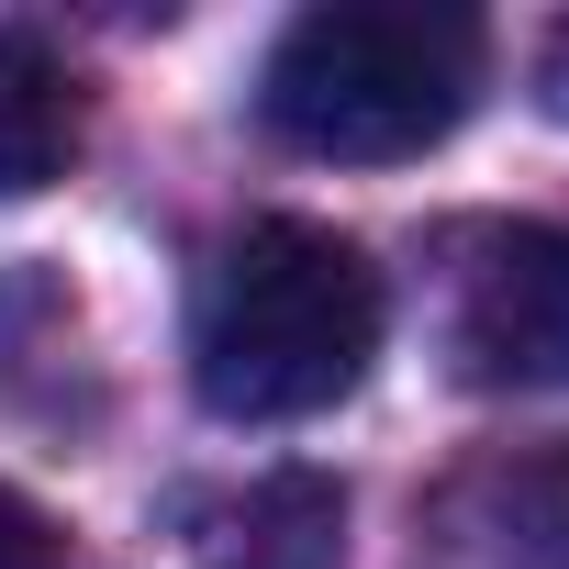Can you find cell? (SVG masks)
<instances>
[{"label":"cell","mask_w":569,"mask_h":569,"mask_svg":"<svg viewBox=\"0 0 569 569\" xmlns=\"http://www.w3.org/2000/svg\"><path fill=\"white\" fill-rule=\"evenodd\" d=\"M536 101L569 123V23H558V34H547V57H536Z\"/></svg>","instance_id":"obj_8"},{"label":"cell","mask_w":569,"mask_h":569,"mask_svg":"<svg viewBox=\"0 0 569 569\" xmlns=\"http://www.w3.org/2000/svg\"><path fill=\"white\" fill-rule=\"evenodd\" d=\"M0 569H68V536L46 502H23L12 480H0Z\"/></svg>","instance_id":"obj_7"},{"label":"cell","mask_w":569,"mask_h":569,"mask_svg":"<svg viewBox=\"0 0 569 569\" xmlns=\"http://www.w3.org/2000/svg\"><path fill=\"white\" fill-rule=\"evenodd\" d=\"M79 146H90V101H79L68 57L0 23V201L57 190L79 168Z\"/></svg>","instance_id":"obj_4"},{"label":"cell","mask_w":569,"mask_h":569,"mask_svg":"<svg viewBox=\"0 0 569 569\" xmlns=\"http://www.w3.org/2000/svg\"><path fill=\"white\" fill-rule=\"evenodd\" d=\"M491 536H502V569H569V447L491 480Z\"/></svg>","instance_id":"obj_6"},{"label":"cell","mask_w":569,"mask_h":569,"mask_svg":"<svg viewBox=\"0 0 569 569\" xmlns=\"http://www.w3.org/2000/svg\"><path fill=\"white\" fill-rule=\"evenodd\" d=\"M447 347L480 391H569V223H469L447 279Z\"/></svg>","instance_id":"obj_3"},{"label":"cell","mask_w":569,"mask_h":569,"mask_svg":"<svg viewBox=\"0 0 569 569\" xmlns=\"http://www.w3.org/2000/svg\"><path fill=\"white\" fill-rule=\"evenodd\" d=\"M336 525H347V491H325V480H279V491H257L246 547L212 558V569H336V558H347Z\"/></svg>","instance_id":"obj_5"},{"label":"cell","mask_w":569,"mask_h":569,"mask_svg":"<svg viewBox=\"0 0 569 569\" xmlns=\"http://www.w3.org/2000/svg\"><path fill=\"white\" fill-rule=\"evenodd\" d=\"M480 68H491L480 12H447V0H313L268 46L257 112L302 157L402 168V157H425L469 123Z\"/></svg>","instance_id":"obj_2"},{"label":"cell","mask_w":569,"mask_h":569,"mask_svg":"<svg viewBox=\"0 0 569 569\" xmlns=\"http://www.w3.org/2000/svg\"><path fill=\"white\" fill-rule=\"evenodd\" d=\"M380 325H391V291L369 246L302 212H268L201 268L190 380L223 425H313L369 380Z\"/></svg>","instance_id":"obj_1"}]
</instances>
